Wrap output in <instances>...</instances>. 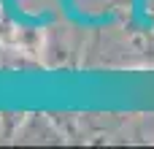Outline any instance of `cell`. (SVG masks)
<instances>
[]
</instances>
